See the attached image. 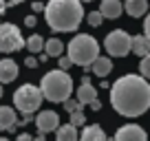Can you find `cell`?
Returning a JSON list of instances; mask_svg holds the SVG:
<instances>
[{"mask_svg":"<svg viewBox=\"0 0 150 141\" xmlns=\"http://www.w3.org/2000/svg\"><path fill=\"white\" fill-rule=\"evenodd\" d=\"M110 104L124 117H139L150 108V84L141 75H124L110 86Z\"/></svg>","mask_w":150,"mask_h":141,"instance_id":"6da1fadb","label":"cell"},{"mask_svg":"<svg viewBox=\"0 0 150 141\" xmlns=\"http://www.w3.org/2000/svg\"><path fill=\"white\" fill-rule=\"evenodd\" d=\"M44 18L53 31L69 33L80 29L84 9H82L80 0H49L44 5Z\"/></svg>","mask_w":150,"mask_h":141,"instance_id":"7a4b0ae2","label":"cell"},{"mask_svg":"<svg viewBox=\"0 0 150 141\" xmlns=\"http://www.w3.org/2000/svg\"><path fill=\"white\" fill-rule=\"evenodd\" d=\"M40 90H42V97L47 99V102L62 104L73 93V80H71V75L62 68L49 70L47 75L42 77V82H40Z\"/></svg>","mask_w":150,"mask_h":141,"instance_id":"3957f363","label":"cell"},{"mask_svg":"<svg viewBox=\"0 0 150 141\" xmlns=\"http://www.w3.org/2000/svg\"><path fill=\"white\" fill-rule=\"evenodd\" d=\"M97 57H99V42L88 33H80L69 42V60L73 64L88 68Z\"/></svg>","mask_w":150,"mask_h":141,"instance_id":"277c9868","label":"cell"},{"mask_svg":"<svg viewBox=\"0 0 150 141\" xmlns=\"http://www.w3.org/2000/svg\"><path fill=\"white\" fill-rule=\"evenodd\" d=\"M44 97H42V90L33 84H22L18 90L13 93V106L20 110L22 115H33L38 113V108L42 106Z\"/></svg>","mask_w":150,"mask_h":141,"instance_id":"5b68a950","label":"cell"},{"mask_svg":"<svg viewBox=\"0 0 150 141\" xmlns=\"http://www.w3.org/2000/svg\"><path fill=\"white\" fill-rule=\"evenodd\" d=\"M130 33L124 31V29H115V31H110L106 35V40H104V47H106L108 55L112 57H124L130 53Z\"/></svg>","mask_w":150,"mask_h":141,"instance_id":"8992f818","label":"cell"},{"mask_svg":"<svg viewBox=\"0 0 150 141\" xmlns=\"http://www.w3.org/2000/svg\"><path fill=\"white\" fill-rule=\"evenodd\" d=\"M22 47H24V40L20 29L11 22L0 24V53H13Z\"/></svg>","mask_w":150,"mask_h":141,"instance_id":"52a82bcc","label":"cell"},{"mask_svg":"<svg viewBox=\"0 0 150 141\" xmlns=\"http://www.w3.org/2000/svg\"><path fill=\"white\" fill-rule=\"evenodd\" d=\"M33 123L38 126V130L42 132V135H47V132H55L57 130V126H60V117H57L55 110H40Z\"/></svg>","mask_w":150,"mask_h":141,"instance_id":"ba28073f","label":"cell"},{"mask_svg":"<svg viewBox=\"0 0 150 141\" xmlns=\"http://www.w3.org/2000/svg\"><path fill=\"white\" fill-rule=\"evenodd\" d=\"M112 141H148V135L137 123H126V126H122L115 132V139Z\"/></svg>","mask_w":150,"mask_h":141,"instance_id":"9c48e42d","label":"cell"},{"mask_svg":"<svg viewBox=\"0 0 150 141\" xmlns=\"http://www.w3.org/2000/svg\"><path fill=\"white\" fill-rule=\"evenodd\" d=\"M18 77V64L9 57H0V84H11Z\"/></svg>","mask_w":150,"mask_h":141,"instance_id":"30bf717a","label":"cell"},{"mask_svg":"<svg viewBox=\"0 0 150 141\" xmlns=\"http://www.w3.org/2000/svg\"><path fill=\"white\" fill-rule=\"evenodd\" d=\"M122 11H124L122 0H102V5H99V13H102L104 18H108V20L119 18Z\"/></svg>","mask_w":150,"mask_h":141,"instance_id":"8fae6325","label":"cell"},{"mask_svg":"<svg viewBox=\"0 0 150 141\" xmlns=\"http://www.w3.org/2000/svg\"><path fill=\"white\" fill-rule=\"evenodd\" d=\"M93 99H97V88L88 82V77H84L80 88H77V102H80L82 106H86V104H91Z\"/></svg>","mask_w":150,"mask_h":141,"instance_id":"7c38bea8","label":"cell"},{"mask_svg":"<svg viewBox=\"0 0 150 141\" xmlns=\"http://www.w3.org/2000/svg\"><path fill=\"white\" fill-rule=\"evenodd\" d=\"M16 110L11 106H0V130H13L16 128Z\"/></svg>","mask_w":150,"mask_h":141,"instance_id":"4fadbf2b","label":"cell"},{"mask_svg":"<svg viewBox=\"0 0 150 141\" xmlns=\"http://www.w3.org/2000/svg\"><path fill=\"white\" fill-rule=\"evenodd\" d=\"M77 141H108V137L99 126L93 123V126H84V130H82V135L77 137Z\"/></svg>","mask_w":150,"mask_h":141,"instance_id":"5bb4252c","label":"cell"},{"mask_svg":"<svg viewBox=\"0 0 150 141\" xmlns=\"http://www.w3.org/2000/svg\"><path fill=\"white\" fill-rule=\"evenodd\" d=\"M86 70H93L97 77H102V80H104L106 75H110V70H112V62L108 60V57L99 55V57H97V60H95V62H93V64H91Z\"/></svg>","mask_w":150,"mask_h":141,"instance_id":"9a60e30c","label":"cell"},{"mask_svg":"<svg viewBox=\"0 0 150 141\" xmlns=\"http://www.w3.org/2000/svg\"><path fill=\"white\" fill-rule=\"evenodd\" d=\"M130 51L135 53V55L144 57L150 53V40L146 38V35H132L130 38Z\"/></svg>","mask_w":150,"mask_h":141,"instance_id":"2e32d148","label":"cell"},{"mask_svg":"<svg viewBox=\"0 0 150 141\" xmlns=\"http://www.w3.org/2000/svg\"><path fill=\"white\" fill-rule=\"evenodd\" d=\"M124 9H126V13L132 16V18H141V16L148 11V0H128Z\"/></svg>","mask_w":150,"mask_h":141,"instance_id":"e0dca14e","label":"cell"},{"mask_svg":"<svg viewBox=\"0 0 150 141\" xmlns=\"http://www.w3.org/2000/svg\"><path fill=\"white\" fill-rule=\"evenodd\" d=\"M55 137H57V141H77L80 135H77V128L73 123H64V126H57Z\"/></svg>","mask_w":150,"mask_h":141,"instance_id":"ac0fdd59","label":"cell"},{"mask_svg":"<svg viewBox=\"0 0 150 141\" xmlns=\"http://www.w3.org/2000/svg\"><path fill=\"white\" fill-rule=\"evenodd\" d=\"M44 53H47L49 57H60L62 53H64V44H62V40L57 38H51L44 42Z\"/></svg>","mask_w":150,"mask_h":141,"instance_id":"d6986e66","label":"cell"},{"mask_svg":"<svg viewBox=\"0 0 150 141\" xmlns=\"http://www.w3.org/2000/svg\"><path fill=\"white\" fill-rule=\"evenodd\" d=\"M24 47L29 49V53H42L44 51V40H42V35H29V40L24 42Z\"/></svg>","mask_w":150,"mask_h":141,"instance_id":"ffe728a7","label":"cell"},{"mask_svg":"<svg viewBox=\"0 0 150 141\" xmlns=\"http://www.w3.org/2000/svg\"><path fill=\"white\" fill-rule=\"evenodd\" d=\"M139 73H141V77L150 80V53L141 57V62H139Z\"/></svg>","mask_w":150,"mask_h":141,"instance_id":"44dd1931","label":"cell"},{"mask_svg":"<svg viewBox=\"0 0 150 141\" xmlns=\"http://www.w3.org/2000/svg\"><path fill=\"white\" fill-rule=\"evenodd\" d=\"M62 104H64V110H66V113H77V110H82V108H84V106H82V104L80 102H77V99H66V102H62Z\"/></svg>","mask_w":150,"mask_h":141,"instance_id":"7402d4cb","label":"cell"},{"mask_svg":"<svg viewBox=\"0 0 150 141\" xmlns=\"http://www.w3.org/2000/svg\"><path fill=\"white\" fill-rule=\"evenodd\" d=\"M102 22H104V16L99 13V11H91L88 13V24L91 27H102Z\"/></svg>","mask_w":150,"mask_h":141,"instance_id":"603a6c76","label":"cell"},{"mask_svg":"<svg viewBox=\"0 0 150 141\" xmlns=\"http://www.w3.org/2000/svg\"><path fill=\"white\" fill-rule=\"evenodd\" d=\"M71 123H73L75 128H77V126H84V123H86L84 113H82V110H77V113H71Z\"/></svg>","mask_w":150,"mask_h":141,"instance_id":"cb8c5ba5","label":"cell"},{"mask_svg":"<svg viewBox=\"0 0 150 141\" xmlns=\"http://www.w3.org/2000/svg\"><path fill=\"white\" fill-rule=\"evenodd\" d=\"M57 60H60V68H62V70H66V68H71V66H73V62L69 60V55H66V57H64V55H60Z\"/></svg>","mask_w":150,"mask_h":141,"instance_id":"d4e9b609","label":"cell"},{"mask_svg":"<svg viewBox=\"0 0 150 141\" xmlns=\"http://www.w3.org/2000/svg\"><path fill=\"white\" fill-rule=\"evenodd\" d=\"M144 35L150 40V11H148V16H146V20H144Z\"/></svg>","mask_w":150,"mask_h":141,"instance_id":"484cf974","label":"cell"},{"mask_svg":"<svg viewBox=\"0 0 150 141\" xmlns=\"http://www.w3.org/2000/svg\"><path fill=\"white\" fill-rule=\"evenodd\" d=\"M31 9L35 11V13H40V11H44V5H42V2H40V0H35V2H33V5H31Z\"/></svg>","mask_w":150,"mask_h":141,"instance_id":"4316f807","label":"cell"},{"mask_svg":"<svg viewBox=\"0 0 150 141\" xmlns=\"http://www.w3.org/2000/svg\"><path fill=\"white\" fill-rule=\"evenodd\" d=\"M35 22H38L35 16H27V18H24V24H27V27H35Z\"/></svg>","mask_w":150,"mask_h":141,"instance_id":"83f0119b","label":"cell"},{"mask_svg":"<svg viewBox=\"0 0 150 141\" xmlns=\"http://www.w3.org/2000/svg\"><path fill=\"white\" fill-rule=\"evenodd\" d=\"M24 64H27L29 68H35V66H38V60L31 55V57H27V60H24Z\"/></svg>","mask_w":150,"mask_h":141,"instance_id":"f1b7e54d","label":"cell"},{"mask_svg":"<svg viewBox=\"0 0 150 141\" xmlns=\"http://www.w3.org/2000/svg\"><path fill=\"white\" fill-rule=\"evenodd\" d=\"M16 141H33V137L29 135V132H20V135H18V139H16Z\"/></svg>","mask_w":150,"mask_h":141,"instance_id":"f546056e","label":"cell"},{"mask_svg":"<svg viewBox=\"0 0 150 141\" xmlns=\"http://www.w3.org/2000/svg\"><path fill=\"white\" fill-rule=\"evenodd\" d=\"M86 106H91V110H99L102 108V102H99V99H93V102L86 104Z\"/></svg>","mask_w":150,"mask_h":141,"instance_id":"4dcf8cb0","label":"cell"},{"mask_svg":"<svg viewBox=\"0 0 150 141\" xmlns=\"http://www.w3.org/2000/svg\"><path fill=\"white\" fill-rule=\"evenodd\" d=\"M27 123H31V115H24L22 117V126H27Z\"/></svg>","mask_w":150,"mask_h":141,"instance_id":"1f68e13d","label":"cell"},{"mask_svg":"<svg viewBox=\"0 0 150 141\" xmlns=\"http://www.w3.org/2000/svg\"><path fill=\"white\" fill-rule=\"evenodd\" d=\"M5 11H7V2H5V0H0V13H5Z\"/></svg>","mask_w":150,"mask_h":141,"instance_id":"d6a6232c","label":"cell"},{"mask_svg":"<svg viewBox=\"0 0 150 141\" xmlns=\"http://www.w3.org/2000/svg\"><path fill=\"white\" fill-rule=\"evenodd\" d=\"M33 141H47V137H44L42 132H40V135H38V137H33Z\"/></svg>","mask_w":150,"mask_h":141,"instance_id":"836d02e7","label":"cell"},{"mask_svg":"<svg viewBox=\"0 0 150 141\" xmlns=\"http://www.w3.org/2000/svg\"><path fill=\"white\" fill-rule=\"evenodd\" d=\"M20 2H22V0H9V2H7V7H9V5H20Z\"/></svg>","mask_w":150,"mask_h":141,"instance_id":"e575fe53","label":"cell"},{"mask_svg":"<svg viewBox=\"0 0 150 141\" xmlns=\"http://www.w3.org/2000/svg\"><path fill=\"white\" fill-rule=\"evenodd\" d=\"M2 93H5V88H2V84H0V97H2Z\"/></svg>","mask_w":150,"mask_h":141,"instance_id":"d590c367","label":"cell"},{"mask_svg":"<svg viewBox=\"0 0 150 141\" xmlns=\"http://www.w3.org/2000/svg\"><path fill=\"white\" fill-rule=\"evenodd\" d=\"M0 141H9V139H7V137H0Z\"/></svg>","mask_w":150,"mask_h":141,"instance_id":"8d00e7d4","label":"cell"},{"mask_svg":"<svg viewBox=\"0 0 150 141\" xmlns=\"http://www.w3.org/2000/svg\"><path fill=\"white\" fill-rule=\"evenodd\" d=\"M80 2H93V0H80Z\"/></svg>","mask_w":150,"mask_h":141,"instance_id":"74e56055","label":"cell"},{"mask_svg":"<svg viewBox=\"0 0 150 141\" xmlns=\"http://www.w3.org/2000/svg\"><path fill=\"white\" fill-rule=\"evenodd\" d=\"M0 24H2V22H0Z\"/></svg>","mask_w":150,"mask_h":141,"instance_id":"f35d334b","label":"cell"},{"mask_svg":"<svg viewBox=\"0 0 150 141\" xmlns=\"http://www.w3.org/2000/svg\"><path fill=\"white\" fill-rule=\"evenodd\" d=\"M126 2H128V0H126Z\"/></svg>","mask_w":150,"mask_h":141,"instance_id":"ab89813d","label":"cell"}]
</instances>
